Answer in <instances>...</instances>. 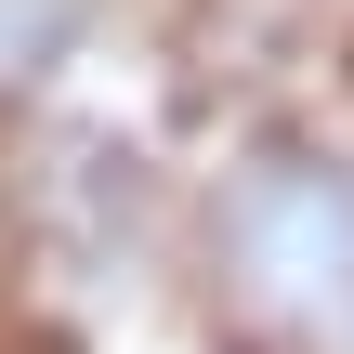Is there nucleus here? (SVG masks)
Instances as JSON below:
<instances>
[{
    "mask_svg": "<svg viewBox=\"0 0 354 354\" xmlns=\"http://www.w3.org/2000/svg\"><path fill=\"white\" fill-rule=\"evenodd\" d=\"M210 302L250 354H342L354 342V158L250 145L197 223Z\"/></svg>",
    "mask_w": 354,
    "mask_h": 354,
    "instance_id": "1",
    "label": "nucleus"
},
{
    "mask_svg": "<svg viewBox=\"0 0 354 354\" xmlns=\"http://www.w3.org/2000/svg\"><path fill=\"white\" fill-rule=\"evenodd\" d=\"M105 0H0V105H39L79 53H92Z\"/></svg>",
    "mask_w": 354,
    "mask_h": 354,
    "instance_id": "2",
    "label": "nucleus"
}]
</instances>
